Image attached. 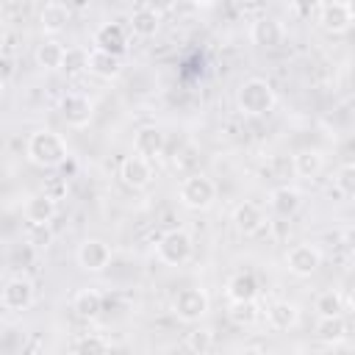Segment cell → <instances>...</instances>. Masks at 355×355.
Here are the masks:
<instances>
[{
	"mask_svg": "<svg viewBox=\"0 0 355 355\" xmlns=\"http://www.w3.org/2000/svg\"><path fill=\"white\" fill-rule=\"evenodd\" d=\"M25 155L31 164L42 166V169H55L67 161L69 150H67V141L61 133L55 130H33L28 136V144H25Z\"/></svg>",
	"mask_w": 355,
	"mask_h": 355,
	"instance_id": "1",
	"label": "cell"
},
{
	"mask_svg": "<svg viewBox=\"0 0 355 355\" xmlns=\"http://www.w3.org/2000/svg\"><path fill=\"white\" fill-rule=\"evenodd\" d=\"M275 103H277V94L272 83L263 78H247L236 92V105L247 116H263L275 108Z\"/></svg>",
	"mask_w": 355,
	"mask_h": 355,
	"instance_id": "2",
	"label": "cell"
},
{
	"mask_svg": "<svg viewBox=\"0 0 355 355\" xmlns=\"http://www.w3.org/2000/svg\"><path fill=\"white\" fill-rule=\"evenodd\" d=\"M216 194H219L216 183L202 172L183 178L180 186H178V200L189 211H208L216 202Z\"/></svg>",
	"mask_w": 355,
	"mask_h": 355,
	"instance_id": "3",
	"label": "cell"
},
{
	"mask_svg": "<svg viewBox=\"0 0 355 355\" xmlns=\"http://www.w3.org/2000/svg\"><path fill=\"white\" fill-rule=\"evenodd\" d=\"M191 252H194V241L183 227H169L166 233H161L155 244V255L166 266H183L191 258Z\"/></svg>",
	"mask_w": 355,
	"mask_h": 355,
	"instance_id": "4",
	"label": "cell"
},
{
	"mask_svg": "<svg viewBox=\"0 0 355 355\" xmlns=\"http://www.w3.org/2000/svg\"><path fill=\"white\" fill-rule=\"evenodd\" d=\"M316 22L322 31L338 36V33H347L355 22V8L349 0H327V3H319L316 8Z\"/></svg>",
	"mask_w": 355,
	"mask_h": 355,
	"instance_id": "5",
	"label": "cell"
},
{
	"mask_svg": "<svg viewBox=\"0 0 355 355\" xmlns=\"http://www.w3.org/2000/svg\"><path fill=\"white\" fill-rule=\"evenodd\" d=\"M208 311H211V297H208L202 288H197V286L180 288V291L175 294V300H172V313H175L180 322H186V324L200 322Z\"/></svg>",
	"mask_w": 355,
	"mask_h": 355,
	"instance_id": "6",
	"label": "cell"
},
{
	"mask_svg": "<svg viewBox=\"0 0 355 355\" xmlns=\"http://www.w3.org/2000/svg\"><path fill=\"white\" fill-rule=\"evenodd\" d=\"M322 266V252L316 244H294L288 252H286V269L297 277H311L316 269Z\"/></svg>",
	"mask_w": 355,
	"mask_h": 355,
	"instance_id": "7",
	"label": "cell"
},
{
	"mask_svg": "<svg viewBox=\"0 0 355 355\" xmlns=\"http://www.w3.org/2000/svg\"><path fill=\"white\" fill-rule=\"evenodd\" d=\"M75 258H78V266L83 272L97 275V272H105L108 269V263H111V247L103 239H86V241H80Z\"/></svg>",
	"mask_w": 355,
	"mask_h": 355,
	"instance_id": "8",
	"label": "cell"
},
{
	"mask_svg": "<svg viewBox=\"0 0 355 355\" xmlns=\"http://www.w3.org/2000/svg\"><path fill=\"white\" fill-rule=\"evenodd\" d=\"M230 222H233V230H236L239 236H255V233L263 230L266 214H263V208H261L258 202H239V205L233 208Z\"/></svg>",
	"mask_w": 355,
	"mask_h": 355,
	"instance_id": "9",
	"label": "cell"
},
{
	"mask_svg": "<svg viewBox=\"0 0 355 355\" xmlns=\"http://www.w3.org/2000/svg\"><path fill=\"white\" fill-rule=\"evenodd\" d=\"M58 108L69 128H86L94 116V103L86 94H64Z\"/></svg>",
	"mask_w": 355,
	"mask_h": 355,
	"instance_id": "10",
	"label": "cell"
},
{
	"mask_svg": "<svg viewBox=\"0 0 355 355\" xmlns=\"http://www.w3.org/2000/svg\"><path fill=\"white\" fill-rule=\"evenodd\" d=\"M119 180H122L128 189H133V191L147 189V186L153 183V164L144 161V158H139V155H128V158L119 164Z\"/></svg>",
	"mask_w": 355,
	"mask_h": 355,
	"instance_id": "11",
	"label": "cell"
},
{
	"mask_svg": "<svg viewBox=\"0 0 355 355\" xmlns=\"http://www.w3.org/2000/svg\"><path fill=\"white\" fill-rule=\"evenodd\" d=\"M33 297H36V291H33V283L28 277H11L3 286V291H0V302L8 311H25V308H31L33 305Z\"/></svg>",
	"mask_w": 355,
	"mask_h": 355,
	"instance_id": "12",
	"label": "cell"
},
{
	"mask_svg": "<svg viewBox=\"0 0 355 355\" xmlns=\"http://www.w3.org/2000/svg\"><path fill=\"white\" fill-rule=\"evenodd\" d=\"M164 144H166V139H164L161 128L144 125V128H139L136 136H133V155H139V158H144V161L153 164V161L164 153Z\"/></svg>",
	"mask_w": 355,
	"mask_h": 355,
	"instance_id": "13",
	"label": "cell"
},
{
	"mask_svg": "<svg viewBox=\"0 0 355 355\" xmlns=\"http://www.w3.org/2000/svg\"><path fill=\"white\" fill-rule=\"evenodd\" d=\"M94 50L111 53V55H122L128 50V33L119 22H103L94 31Z\"/></svg>",
	"mask_w": 355,
	"mask_h": 355,
	"instance_id": "14",
	"label": "cell"
},
{
	"mask_svg": "<svg viewBox=\"0 0 355 355\" xmlns=\"http://www.w3.org/2000/svg\"><path fill=\"white\" fill-rule=\"evenodd\" d=\"M283 36H286V28L275 17H258L250 25V42L258 47H277L283 42Z\"/></svg>",
	"mask_w": 355,
	"mask_h": 355,
	"instance_id": "15",
	"label": "cell"
},
{
	"mask_svg": "<svg viewBox=\"0 0 355 355\" xmlns=\"http://www.w3.org/2000/svg\"><path fill=\"white\" fill-rule=\"evenodd\" d=\"M55 211H58V202H53L47 194H33V197H28L25 200V208H22V214H25V219H28V225L31 227H47L50 222H53V216H55Z\"/></svg>",
	"mask_w": 355,
	"mask_h": 355,
	"instance_id": "16",
	"label": "cell"
},
{
	"mask_svg": "<svg viewBox=\"0 0 355 355\" xmlns=\"http://www.w3.org/2000/svg\"><path fill=\"white\" fill-rule=\"evenodd\" d=\"M161 28V14L155 6L150 3H139L133 11H130V31L133 36H141V39H150L155 36Z\"/></svg>",
	"mask_w": 355,
	"mask_h": 355,
	"instance_id": "17",
	"label": "cell"
},
{
	"mask_svg": "<svg viewBox=\"0 0 355 355\" xmlns=\"http://www.w3.org/2000/svg\"><path fill=\"white\" fill-rule=\"evenodd\" d=\"M297 322H300V308L294 305V302H288V300H275V302H269L266 305V324L272 327V330H291V327H297Z\"/></svg>",
	"mask_w": 355,
	"mask_h": 355,
	"instance_id": "18",
	"label": "cell"
},
{
	"mask_svg": "<svg viewBox=\"0 0 355 355\" xmlns=\"http://www.w3.org/2000/svg\"><path fill=\"white\" fill-rule=\"evenodd\" d=\"M300 205H302V191H300L297 186L283 183V186H275V189L269 191V208H272L275 214H280V216L297 214Z\"/></svg>",
	"mask_w": 355,
	"mask_h": 355,
	"instance_id": "19",
	"label": "cell"
},
{
	"mask_svg": "<svg viewBox=\"0 0 355 355\" xmlns=\"http://www.w3.org/2000/svg\"><path fill=\"white\" fill-rule=\"evenodd\" d=\"M225 294L230 302H247V300H258V280L252 272H236L227 277L225 283Z\"/></svg>",
	"mask_w": 355,
	"mask_h": 355,
	"instance_id": "20",
	"label": "cell"
},
{
	"mask_svg": "<svg viewBox=\"0 0 355 355\" xmlns=\"http://www.w3.org/2000/svg\"><path fill=\"white\" fill-rule=\"evenodd\" d=\"M69 17H72L69 6L53 0V3H44V6H42V11H39V25H42L44 33H61V31L67 28Z\"/></svg>",
	"mask_w": 355,
	"mask_h": 355,
	"instance_id": "21",
	"label": "cell"
},
{
	"mask_svg": "<svg viewBox=\"0 0 355 355\" xmlns=\"http://www.w3.org/2000/svg\"><path fill=\"white\" fill-rule=\"evenodd\" d=\"M86 72H92L103 80H114L122 72V58L111 55V53H103V50H89V69Z\"/></svg>",
	"mask_w": 355,
	"mask_h": 355,
	"instance_id": "22",
	"label": "cell"
},
{
	"mask_svg": "<svg viewBox=\"0 0 355 355\" xmlns=\"http://www.w3.org/2000/svg\"><path fill=\"white\" fill-rule=\"evenodd\" d=\"M291 166H294V175L311 180V178H316V175L324 169V155H322L319 150H313V147H305V150L294 153Z\"/></svg>",
	"mask_w": 355,
	"mask_h": 355,
	"instance_id": "23",
	"label": "cell"
},
{
	"mask_svg": "<svg viewBox=\"0 0 355 355\" xmlns=\"http://www.w3.org/2000/svg\"><path fill=\"white\" fill-rule=\"evenodd\" d=\"M64 50H67V47H64L61 42H55V39H44V42L36 47V53H33L36 67L44 69V72H55V69H61Z\"/></svg>",
	"mask_w": 355,
	"mask_h": 355,
	"instance_id": "24",
	"label": "cell"
},
{
	"mask_svg": "<svg viewBox=\"0 0 355 355\" xmlns=\"http://www.w3.org/2000/svg\"><path fill=\"white\" fill-rule=\"evenodd\" d=\"M313 311H316V316H319V319L344 316V311H347V300H344V294H341V291L327 288V291L316 294V300H313Z\"/></svg>",
	"mask_w": 355,
	"mask_h": 355,
	"instance_id": "25",
	"label": "cell"
},
{
	"mask_svg": "<svg viewBox=\"0 0 355 355\" xmlns=\"http://www.w3.org/2000/svg\"><path fill=\"white\" fill-rule=\"evenodd\" d=\"M72 311L80 316V319H97L100 311H103V294L97 288H80L75 297H72Z\"/></svg>",
	"mask_w": 355,
	"mask_h": 355,
	"instance_id": "26",
	"label": "cell"
},
{
	"mask_svg": "<svg viewBox=\"0 0 355 355\" xmlns=\"http://www.w3.org/2000/svg\"><path fill=\"white\" fill-rule=\"evenodd\" d=\"M349 327L344 322V316H333V319H319L316 322V338L322 344H341L347 341Z\"/></svg>",
	"mask_w": 355,
	"mask_h": 355,
	"instance_id": "27",
	"label": "cell"
},
{
	"mask_svg": "<svg viewBox=\"0 0 355 355\" xmlns=\"http://www.w3.org/2000/svg\"><path fill=\"white\" fill-rule=\"evenodd\" d=\"M261 305H258V300H247V302H230V308H227V319L233 322V324H239V327H252L258 319H261Z\"/></svg>",
	"mask_w": 355,
	"mask_h": 355,
	"instance_id": "28",
	"label": "cell"
},
{
	"mask_svg": "<svg viewBox=\"0 0 355 355\" xmlns=\"http://www.w3.org/2000/svg\"><path fill=\"white\" fill-rule=\"evenodd\" d=\"M89 69V50L83 47H67L64 50V61H61V72L69 78H78Z\"/></svg>",
	"mask_w": 355,
	"mask_h": 355,
	"instance_id": "29",
	"label": "cell"
},
{
	"mask_svg": "<svg viewBox=\"0 0 355 355\" xmlns=\"http://www.w3.org/2000/svg\"><path fill=\"white\" fill-rule=\"evenodd\" d=\"M186 349L191 355H208L214 349V330L208 327H194L191 333H186Z\"/></svg>",
	"mask_w": 355,
	"mask_h": 355,
	"instance_id": "30",
	"label": "cell"
},
{
	"mask_svg": "<svg viewBox=\"0 0 355 355\" xmlns=\"http://www.w3.org/2000/svg\"><path fill=\"white\" fill-rule=\"evenodd\" d=\"M72 355H111V344L97 333H86L75 341Z\"/></svg>",
	"mask_w": 355,
	"mask_h": 355,
	"instance_id": "31",
	"label": "cell"
},
{
	"mask_svg": "<svg viewBox=\"0 0 355 355\" xmlns=\"http://www.w3.org/2000/svg\"><path fill=\"white\" fill-rule=\"evenodd\" d=\"M333 189L338 191L341 200H349V197L355 194V166H352V164L338 166V172H336V178H333Z\"/></svg>",
	"mask_w": 355,
	"mask_h": 355,
	"instance_id": "32",
	"label": "cell"
},
{
	"mask_svg": "<svg viewBox=\"0 0 355 355\" xmlns=\"http://www.w3.org/2000/svg\"><path fill=\"white\" fill-rule=\"evenodd\" d=\"M67 191H69L67 178H50V180L44 183V189H42V194H47L53 202H58L61 197H67Z\"/></svg>",
	"mask_w": 355,
	"mask_h": 355,
	"instance_id": "33",
	"label": "cell"
},
{
	"mask_svg": "<svg viewBox=\"0 0 355 355\" xmlns=\"http://www.w3.org/2000/svg\"><path fill=\"white\" fill-rule=\"evenodd\" d=\"M11 75H14V61H11V55H8V53H3V50H0V92L8 86Z\"/></svg>",
	"mask_w": 355,
	"mask_h": 355,
	"instance_id": "34",
	"label": "cell"
}]
</instances>
